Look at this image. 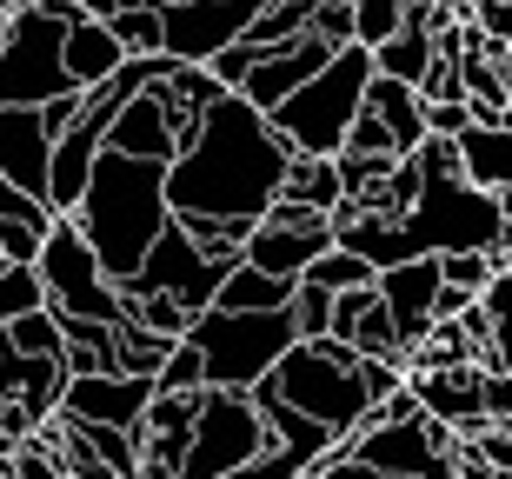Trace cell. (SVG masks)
I'll return each mask as SVG.
<instances>
[{
	"instance_id": "obj_44",
	"label": "cell",
	"mask_w": 512,
	"mask_h": 479,
	"mask_svg": "<svg viewBox=\"0 0 512 479\" xmlns=\"http://www.w3.org/2000/svg\"><path fill=\"white\" fill-rule=\"evenodd\" d=\"M240 479H306V460H300V453H286V446H266Z\"/></svg>"
},
{
	"instance_id": "obj_22",
	"label": "cell",
	"mask_w": 512,
	"mask_h": 479,
	"mask_svg": "<svg viewBox=\"0 0 512 479\" xmlns=\"http://www.w3.org/2000/svg\"><path fill=\"white\" fill-rule=\"evenodd\" d=\"M60 67H67V87L87 94L100 80H114L120 67H127V54H120V40L107 34V20H74L67 40H60Z\"/></svg>"
},
{
	"instance_id": "obj_16",
	"label": "cell",
	"mask_w": 512,
	"mask_h": 479,
	"mask_svg": "<svg viewBox=\"0 0 512 479\" xmlns=\"http://www.w3.org/2000/svg\"><path fill=\"white\" fill-rule=\"evenodd\" d=\"M47 167H54V134L40 107H0V180L47 200Z\"/></svg>"
},
{
	"instance_id": "obj_23",
	"label": "cell",
	"mask_w": 512,
	"mask_h": 479,
	"mask_svg": "<svg viewBox=\"0 0 512 479\" xmlns=\"http://www.w3.org/2000/svg\"><path fill=\"white\" fill-rule=\"evenodd\" d=\"M453 147H459V180H473L486 193L512 187V114L499 127H459Z\"/></svg>"
},
{
	"instance_id": "obj_34",
	"label": "cell",
	"mask_w": 512,
	"mask_h": 479,
	"mask_svg": "<svg viewBox=\"0 0 512 479\" xmlns=\"http://www.w3.org/2000/svg\"><path fill=\"white\" fill-rule=\"evenodd\" d=\"M107 34L120 40V54H160V7H120Z\"/></svg>"
},
{
	"instance_id": "obj_47",
	"label": "cell",
	"mask_w": 512,
	"mask_h": 479,
	"mask_svg": "<svg viewBox=\"0 0 512 479\" xmlns=\"http://www.w3.org/2000/svg\"><path fill=\"white\" fill-rule=\"evenodd\" d=\"M74 7H80L87 20H114V14H120V0H74Z\"/></svg>"
},
{
	"instance_id": "obj_32",
	"label": "cell",
	"mask_w": 512,
	"mask_h": 479,
	"mask_svg": "<svg viewBox=\"0 0 512 479\" xmlns=\"http://www.w3.org/2000/svg\"><path fill=\"white\" fill-rule=\"evenodd\" d=\"M127 320H140L147 333H167V340H187L193 313L180 300H167V293H127Z\"/></svg>"
},
{
	"instance_id": "obj_30",
	"label": "cell",
	"mask_w": 512,
	"mask_h": 479,
	"mask_svg": "<svg viewBox=\"0 0 512 479\" xmlns=\"http://www.w3.org/2000/svg\"><path fill=\"white\" fill-rule=\"evenodd\" d=\"M306 287H320V293H353V287H373V280H380V273L366 267L360 253H346V247H326L320 260H313V267L300 273Z\"/></svg>"
},
{
	"instance_id": "obj_49",
	"label": "cell",
	"mask_w": 512,
	"mask_h": 479,
	"mask_svg": "<svg viewBox=\"0 0 512 479\" xmlns=\"http://www.w3.org/2000/svg\"><path fill=\"white\" fill-rule=\"evenodd\" d=\"M120 7H167V0H120Z\"/></svg>"
},
{
	"instance_id": "obj_26",
	"label": "cell",
	"mask_w": 512,
	"mask_h": 479,
	"mask_svg": "<svg viewBox=\"0 0 512 479\" xmlns=\"http://www.w3.org/2000/svg\"><path fill=\"white\" fill-rule=\"evenodd\" d=\"M366 114L386 120V134L399 140V154H413L419 140H426V120H419V94L413 87H399V80H366Z\"/></svg>"
},
{
	"instance_id": "obj_11",
	"label": "cell",
	"mask_w": 512,
	"mask_h": 479,
	"mask_svg": "<svg viewBox=\"0 0 512 479\" xmlns=\"http://www.w3.org/2000/svg\"><path fill=\"white\" fill-rule=\"evenodd\" d=\"M333 247V220L313 207H293V200H273V207L253 220L247 247H240V260L260 273H280V280H300L320 253Z\"/></svg>"
},
{
	"instance_id": "obj_20",
	"label": "cell",
	"mask_w": 512,
	"mask_h": 479,
	"mask_svg": "<svg viewBox=\"0 0 512 479\" xmlns=\"http://www.w3.org/2000/svg\"><path fill=\"white\" fill-rule=\"evenodd\" d=\"M107 147H114V154H127V160H160V167L180 154V140H173L167 114H160V100H153L147 87H140V94H127L114 107V120H107Z\"/></svg>"
},
{
	"instance_id": "obj_39",
	"label": "cell",
	"mask_w": 512,
	"mask_h": 479,
	"mask_svg": "<svg viewBox=\"0 0 512 479\" xmlns=\"http://www.w3.org/2000/svg\"><path fill=\"white\" fill-rule=\"evenodd\" d=\"M493 273H499L493 253H439V280H446V287H459V293H479Z\"/></svg>"
},
{
	"instance_id": "obj_8",
	"label": "cell",
	"mask_w": 512,
	"mask_h": 479,
	"mask_svg": "<svg viewBox=\"0 0 512 479\" xmlns=\"http://www.w3.org/2000/svg\"><path fill=\"white\" fill-rule=\"evenodd\" d=\"M34 273H40V300H47V313H60V320H100V326L127 320L120 287L100 273L94 247L80 240V227L67 220V213H54V227H47V240H40Z\"/></svg>"
},
{
	"instance_id": "obj_17",
	"label": "cell",
	"mask_w": 512,
	"mask_h": 479,
	"mask_svg": "<svg viewBox=\"0 0 512 479\" xmlns=\"http://www.w3.org/2000/svg\"><path fill=\"white\" fill-rule=\"evenodd\" d=\"M380 300L386 313H393V333H399V360H406V346L426 340V326H433V293H439V260L433 253H419V260H399V267H386L380 280Z\"/></svg>"
},
{
	"instance_id": "obj_12",
	"label": "cell",
	"mask_w": 512,
	"mask_h": 479,
	"mask_svg": "<svg viewBox=\"0 0 512 479\" xmlns=\"http://www.w3.org/2000/svg\"><path fill=\"white\" fill-rule=\"evenodd\" d=\"M253 14H260V0H167L160 7V54L207 67L220 47L247 34Z\"/></svg>"
},
{
	"instance_id": "obj_50",
	"label": "cell",
	"mask_w": 512,
	"mask_h": 479,
	"mask_svg": "<svg viewBox=\"0 0 512 479\" xmlns=\"http://www.w3.org/2000/svg\"><path fill=\"white\" fill-rule=\"evenodd\" d=\"M506 114H512V60H506Z\"/></svg>"
},
{
	"instance_id": "obj_42",
	"label": "cell",
	"mask_w": 512,
	"mask_h": 479,
	"mask_svg": "<svg viewBox=\"0 0 512 479\" xmlns=\"http://www.w3.org/2000/svg\"><path fill=\"white\" fill-rule=\"evenodd\" d=\"M399 420H419V393L413 380H399L386 400H373V413H366V426H399Z\"/></svg>"
},
{
	"instance_id": "obj_21",
	"label": "cell",
	"mask_w": 512,
	"mask_h": 479,
	"mask_svg": "<svg viewBox=\"0 0 512 479\" xmlns=\"http://www.w3.org/2000/svg\"><path fill=\"white\" fill-rule=\"evenodd\" d=\"M333 247L360 253L373 273L399 267V260H419V247L406 240V227L386 220V213H333Z\"/></svg>"
},
{
	"instance_id": "obj_15",
	"label": "cell",
	"mask_w": 512,
	"mask_h": 479,
	"mask_svg": "<svg viewBox=\"0 0 512 479\" xmlns=\"http://www.w3.org/2000/svg\"><path fill=\"white\" fill-rule=\"evenodd\" d=\"M419 393V413L439 420L446 433L459 440H473L479 426H486V373L479 366H446V373H406Z\"/></svg>"
},
{
	"instance_id": "obj_25",
	"label": "cell",
	"mask_w": 512,
	"mask_h": 479,
	"mask_svg": "<svg viewBox=\"0 0 512 479\" xmlns=\"http://www.w3.org/2000/svg\"><path fill=\"white\" fill-rule=\"evenodd\" d=\"M293 300V280H280V273H260L247 267V260H233L227 280H220V293H213V307L220 313H273Z\"/></svg>"
},
{
	"instance_id": "obj_51",
	"label": "cell",
	"mask_w": 512,
	"mask_h": 479,
	"mask_svg": "<svg viewBox=\"0 0 512 479\" xmlns=\"http://www.w3.org/2000/svg\"><path fill=\"white\" fill-rule=\"evenodd\" d=\"M0 479H20V473H14V460H0Z\"/></svg>"
},
{
	"instance_id": "obj_41",
	"label": "cell",
	"mask_w": 512,
	"mask_h": 479,
	"mask_svg": "<svg viewBox=\"0 0 512 479\" xmlns=\"http://www.w3.org/2000/svg\"><path fill=\"white\" fill-rule=\"evenodd\" d=\"M253 60H260V47H247V40H233V47H220V54L207 60V74L227 87V94H240V80L253 74Z\"/></svg>"
},
{
	"instance_id": "obj_18",
	"label": "cell",
	"mask_w": 512,
	"mask_h": 479,
	"mask_svg": "<svg viewBox=\"0 0 512 479\" xmlns=\"http://www.w3.org/2000/svg\"><path fill=\"white\" fill-rule=\"evenodd\" d=\"M340 346L366 353V360H399V333H393V313H386L380 287H353V293H333V326H326Z\"/></svg>"
},
{
	"instance_id": "obj_4",
	"label": "cell",
	"mask_w": 512,
	"mask_h": 479,
	"mask_svg": "<svg viewBox=\"0 0 512 479\" xmlns=\"http://www.w3.org/2000/svg\"><path fill=\"white\" fill-rule=\"evenodd\" d=\"M366 80H373V54L353 40V47H340L313 80H300L266 120H273V134H280L293 154H326L333 160L346 147V127L360 114V100H366Z\"/></svg>"
},
{
	"instance_id": "obj_52",
	"label": "cell",
	"mask_w": 512,
	"mask_h": 479,
	"mask_svg": "<svg viewBox=\"0 0 512 479\" xmlns=\"http://www.w3.org/2000/svg\"><path fill=\"white\" fill-rule=\"evenodd\" d=\"M459 7H473V0H459Z\"/></svg>"
},
{
	"instance_id": "obj_28",
	"label": "cell",
	"mask_w": 512,
	"mask_h": 479,
	"mask_svg": "<svg viewBox=\"0 0 512 479\" xmlns=\"http://www.w3.org/2000/svg\"><path fill=\"white\" fill-rule=\"evenodd\" d=\"M167 353H173L167 333H147L140 320H120L114 326V373H140V380H153Z\"/></svg>"
},
{
	"instance_id": "obj_31",
	"label": "cell",
	"mask_w": 512,
	"mask_h": 479,
	"mask_svg": "<svg viewBox=\"0 0 512 479\" xmlns=\"http://www.w3.org/2000/svg\"><path fill=\"white\" fill-rule=\"evenodd\" d=\"M0 340L14 346V353H34V360H60V313L34 307V313H20Z\"/></svg>"
},
{
	"instance_id": "obj_13",
	"label": "cell",
	"mask_w": 512,
	"mask_h": 479,
	"mask_svg": "<svg viewBox=\"0 0 512 479\" xmlns=\"http://www.w3.org/2000/svg\"><path fill=\"white\" fill-rule=\"evenodd\" d=\"M147 400L153 380H140V373H67V386H60V413H74L87 426H120V433L140 426Z\"/></svg>"
},
{
	"instance_id": "obj_37",
	"label": "cell",
	"mask_w": 512,
	"mask_h": 479,
	"mask_svg": "<svg viewBox=\"0 0 512 479\" xmlns=\"http://www.w3.org/2000/svg\"><path fill=\"white\" fill-rule=\"evenodd\" d=\"M286 313H293V333H300V340H320L326 326H333V293L293 280V300H286Z\"/></svg>"
},
{
	"instance_id": "obj_3",
	"label": "cell",
	"mask_w": 512,
	"mask_h": 479,
	"mask_svg": "<svg viewBox=\"0 0 512 479\" xmlns=\"http://www.w3.org/2000/svg\"><path fill=\"white\" fill-rule=\"evenodd\" d=\"M266 386H273L286 406H300L306 420H320L333 440H353L366 426V413H373V393H366V380H360V353L340 346L333 333L293 340L286 360L266 373Z\"/></svg>"
},
{
	"instance_id": "obj_2",
	"label": "cell",
	"mask_w": 512,
	"mask_h": 479,
	"mask_svg": "<svg viewBox=\"0 0 512 479\" xmlns=\"http://www.w3.org/2000/svg\"><path fill=\"white\" fill-rule=\"evenodd\" d=\"M67 220H74L80 240L94 247L100 273H107L114 287H127L133 273H140V260H147V247L160 240V227L173 220L167 167L100 147V160H94V173H87V187H80V200H74Z\"/></svg>"
},
{
	"instance_id": "obj_10",
	"label": "cell",
	"mask_w": 512,
	"mask_h": 479,
	"mask_svg": "<svg viewBox=\"0 0 512 479\" xmlns=\"http://www.w3.org/2000/svg\"><path fill=\"white\" fill-rule=\"evenodd\" d=\"M220 280H227V260H207V253L167 220L160 240L147 247V260H140V273L120 287V300H127V293H167V300H180L187 313H207L213 293H220Z\"/></svg>"
},
{
	"instance_id": "obj_48",
	"label": "cell",
	"mask_w": 512,
	"mask_h": 479,
	"mask_svg": "<svg viewBox=\"0 0 512 479\" xmlns=\"http://www.w3.org/2000/svg\"><path fill=\"white\" fill-rule=\"evenodd\" d=\"M7 14H14V0H0V34H7Z\"/></svg>"
},
{
	"instance_id": "obj_45",
	"label": "cell",
	"mask_w": 512,
	"mask_h": 479,
	"mask_svg": "<svg viewBox=\"0 0 512 479\" xmlns=\"http://www.w3.org/2000/svg\"><path fill=\"white\" fill-rule=\"evenodd\" d=\"M14 473H20V479H74V473H60V466L40 453V440H20V446H14Z\"/></svg>"
},
{
	"instance_id": "obj_19",
	"label": "cell",
	"mask_w": 512,
	"mask_h": 479,
	"mask_svg": "<svg viewBox=\"0 0 512 479\" xmlns=\"http://www.w3.org/2000/svg\"><path fill=\"white\" fill-rule=\"evenodd\" d=\"M60 386H67V366L60 360H34V353H14V346L0 340V406L27 413L34 433H40V420L60 406Z\"/></svg>"
},
{
	"instance_id": "obj_33",
	"label": "cell",
	"mask_w": 512,
	"mask_h": 479,
	"mask_svg": "<svg viewBox=\"0 0 512 479\" xmlns=\"http://www.w3.org/2000/svg\"><path fill=\"white\" fill-rule=\"evenodd\" d=\"M399 27H406V0H353V40H360L366 54L380 40H393Z\"/></svg>"
},
{
	"instance_id": "obj_43",
	"label": "cell",
	"mask_w": 512,
	"mask_h": 479,
	"mask_svg": "<svg viewBox=\"0 0 512 479\" xmlns=\"http://www.w3.org/2000/svg\"><path fill=\"white\" fill-rule=\"evenodd\" d=\"M0 220H34V227H54V207L47 200H34V193H20L0 180Z\"/></svg>"
},
{
	"instance_id": "obj_24",
	"label": "cell",
	"mask_w": 512,
	"mask_h": 479,
	"mask_svg": "<svg viewBox=\"0 0 512 479\" xmlns=\"http://www.w3.org/2000/svg\"><path fill=\"white\" fill-rule=\"evenodd\" d=\"M280 200H293V207H313V213H340L346 187H340V160L326 154H293L286 160V180H280Z\"/></svg>"
},
{
	"instance_id": "obj_46",
	"label": "cell",
	"mask_w": 512,
	"mask_h": 479,
	"mask_svg": "<svg viewBox=\"0 0 512 479\" xmlns=\"http://www.w3.org/2000/svg\"><path fill=\"white\" fill-rule=\"evenodd\" d=\"M486 426H512V373H486Z\"/></svg>"
},
{
	"instance_id": "obj_14",
	"label": "cell",
	"mask_w": 512,
	"mask_h": 479,
	"mask_svg": "<svg viewBox=\"0 0 512 479\" xmlns=\"http://www.w3.org/2000/svg\"><path fill=\"white\" fill-rule=\"evenodd\" d=\"M340 54V47H326L320 34H300V40H286V47H266L260 60H253V74L240 80V100L247 107H260V114H273L300 80H313L326 67V60Z\"/></svg>"
},
{
	"instance_id": "obj_29",
	"label": "cell",
	"mask_w": 512,
	"mask_h": 479,
	"mask_svg": "<svg viewBox=\"0 0 512 479\" xmlns=\"http://www.w3.org/2000/svg\"><path fill=\"white\" fill-rule=\"evenodd\" d=\"M306 20H313V0H266L240 40L266 54V47H286V40H300V34H306Z\"/></svg>"
},
{
	"instance_id": "obj_35",
	"label": "cell",
	"mask_w": 512,
	"mask_h": 479,
	"mask_svg": "<svg viewBox=\"0 0 512 479\" xmlns=\"http://www.w3.org/2000/svg\"><path fill=\"white\" fill-rule=\"evenodd\" d=\"M34 307H47V300H40V273L34 267H0V333Z\"/></svg>"
},
{
	"instance_id": "obj_40",
	"label": "cell",
	"mask_w": 512,
	"mask_h": 479,
	"mask_svg": "<svg viewBox=\"0 0 512 479\" xmlns=\"http://www.w3.org/2000/svg\"><path fill=\"white\" fill-rule=\"evenodd\" d=\"M40 240H47V227H34V220H0V267H34Z\"/></svg>"
},
{
	"instance_id": "obj_38",
	"label": "cell",
	"mask_w": 512,
	"mask_h": 479,
	"mask_svg": "<svg viewBox=\"0 0 512 479\" xmlns=\"http://www.w3.org/2000/svg\"><path fill=\"white\" fill-rule=\"evenodd\" d=\"M406 167H413L419 180H459V147L446 134H426L413 154H406Z\"/></svg>"
},
{
	"instance_id": "obj_53",
	"label": "cell",
	"mask_w": 512,
	"mask_h": 479,
	"mask_svg": "<svg viewBox=\"0 0 512 479\" xmlns=\"http://www.w3.org/2000/svg\"><path fill=\"white\" fill-rule=\"evenodd\" d=\"M506 479H512V473H506Z\"/></svg>"
},
{
	"instance_id": "obj_5",
	"label": "cell",
	"mask_w": 512,
	"mask_h": 479,
	"mask_svg": "<svg viewBox=\"0 0 512 479\" xmlns=\"http://www.w3.org/2000/svg\"><path fill=\"white\" fill-rule=\"evenodd\" d=\"M74 20H87L74 0H14L7 34H0V107H47L74 94L60 67V40Z\"/></svg>"
},
{
	"instance_id": "obj_9",
	"label": "cell",
	"mask_w": 512,
	"mask_h": 479,
	"mask_svg": "<svg viewBox=\"0 0 512 479\" xmlns=\"http://www.w3.org/2000/svg\"><path fill=\"white\" fill-rule=\"evenodd\" d=\"M273 446V426L253 406V393H227V386H207L200 393V413H193L187 453H180V479H227L247 473Z\"/></svg>"
},
{
	"instance_id": "obj_27",
	"label": "cell",
	"mask_w": 512,
	"mask_h": 479,
	"mask_svg": "<svg viewBox=\"0 0 512 479\" xmlns=\"http://www.w3.org/2000/svg\"><path fill=\"white\" fill-rule=\"evenodd\" d=\"M433 34H419V27H399L393 40H380L373 47V74L380 80H399V87H419L426 80V67H433Z\"/></svg>"
},
{
	"instance_id": "obj_6",
	"label": "cell",
	"mask_w": 512,
	"mask_h": 479,
	"mask_svg": "<svg viewBox=\"0 0 512 479\" xmlns=\"http://www.w3.org/2000/svg\"><path fill=\"white\" fill-rule=\"evenodd\" d=\"M399 227L433 260L439 253H493V267H512L506 227H499V193L473 187V180H419Z\"/></svg>"
},
{
	"instance_id": "obj_7",
	"label": "cell",
	"mask_w": 512,
	"mask_h": 479,
	"mask_svg": "<svg viewBox=\"0 0 512 479\" xmlns=\"http://www.w3.org/2000/svg\"><path fill=\"white\" fill-rule=\"evenodd\" d=\"M193 353H200V366H207V386H227V393H247V386H260L273 366L286 360V346L300 340L293 333V313L273 307V313H193L187 326Z\"/></svg>"
},
{
	"instance_id": "obj_1",
	"label": "cell",
	"mask_w": 512,
	"mask_h": 479,
	"mask_svg": "<svg viewBox=\"0 0 512 479\" xmlns=\"http://www.w3.org/2000/svg\"><path fill=\"white\" fill-rule=\"evenodd\" d=\"M286 147L273 134V120L247 107L240 94H220L200 114L193 140L167 160V207L173 213H213V220H260L280 200L286 180Z\"/></svg>"
},
{
	"instance_id": "obj_36",
	"label": "cell",
	"mask_w": 512,
	"mask_h": 479,
	"mask_svg": "<svg viewBox=\"0 0 512 479\" xmlns=\"http://www.w3.org/2000/svg\"><path fill=\"white\" fill-rule=\"evenodd\" d=\"M193 386H207V366H200L193 340H173V353L153 373V393H193Z\"/></svg>"
}]
</instances>
